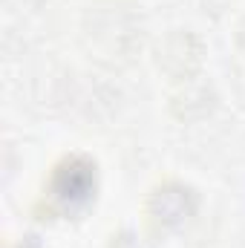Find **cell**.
Returning <instances> with one entry per match:
<instances>
[{
    "mask_svg": "<svg viewBox=\"0 0 245 248\" xmlns=\"http://www.w3.org/2000/svg\"><path fill=\"white\" fill-rule=\"evenodd\" d=\"M237 46L245 52V17L240 20V26H237Z\"/></svg>",
    "mask_w": 245,
    "mask_h": 248,
    "instance_id": "4",
    "label": "cell"
},
{
    "mask_svg": "<svg viewBox=\"0 0 245 248\" xmlns=\"http://www.w3.org/2000/svg\"><path fill=\"white\" fill-rule=\"evenodd\" d=\"M196 208H199L196 190L182 182H165V185L153 187V193L147 199V217L159 231L184 228L196 217Z\"/></svg>",
    "mask_w": 245,
    "mask_h": 248,
    "instance_id": "2",
    "label": "cell"
},
{
    "mask_svg": "<svg viewBox=\"0 0 245 248\" xmlns=\"http://www.w3.org/2000/svg\"><path fill=\"white\" fill-rule=\"evenodd\" d=\"M52 205L63 214H75L87 208L95 196V162L87 156H69L52 170L46 187Z\"/></svg>",
    "mask_w": 245,
    "mask_h": 248,
    "instance_id": "1",
    "label": "cell"
},
{
    "mask_svg": "<svg viewBox=\"0 0 245 248\" xmlns=\"http://www.w3.org/2000/svg\"><path fill=\"white\" fill-rule=\"evenodd\" d=\"M116 243H113V248H147L144 243H141V237H136L133 231H124V234H119V237H113Z\"/></svg>",
    "mask_w": 245,
    "mask_h": 248,
    "instance_id": "3",
    "label": "cell"
}]
</instances>
